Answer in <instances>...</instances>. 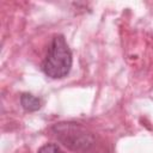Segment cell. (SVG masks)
I'll use <instances>...</instances> for the list:
<instances>
[{"label":"cell","instance_id":"obj_1","mask_svg":"<svg viewBox=\"0 0 153 153\" xmlns=\"http://www.w3.org/2000/svg\"><path fill=\"white\" fill-rule=\"evenodd\" d=\"M72 67V53L63 36H54L42 63L45 75L53 79L66 76Z\"/></svg>","mask_w":153,"mask_h":153},{"label":"cell","instance_id":"obj_2","mask_svg":"<svg viewBox=\"0 0 153 153\" xmlns=\"http://www.w3.org/2000/svg\"><path fill=\"white\" fill-rule=\"evenodd\" d=\"M56 137L67 147L82 151L88 149L93 145L92 135L82 127L75 123H59L54 127Z\"/></svg>","mask_w":153,"mask_h":153},{"label":"cell","instance_id":"obj_3","mask_svg":"<svg viewBox=\"0 0 153 153\" xmlns=\"http://www.w3.org/2000/svg\"><path fill=\"white\" fill-rule=\"evenodd\" d=\"M20 103L26 111H35L41 108V99L31 93H23L20 97Z\"/></svg>","mask_w":153,"mask_h":153},{"label":"cell","instance_id":"obj_4","mask_svg":"<svg viewBox=\"0 0 153 153\" xmlns=\"http://www.w3.org/2000/svg\"><path fill=\"white\" fill-rule=\"evenodd\" d=\"M38 153H63L56 145L54 143H47L44 146H42L38 151Z\"/></svg>","mask_w":153,"mask_h":153}]
</instances>
